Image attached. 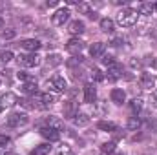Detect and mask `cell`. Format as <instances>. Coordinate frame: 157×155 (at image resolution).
Returning <instances> with one entry per match:
<instances>
[{"instance_id": "1", "label": "cell", "mask_w": 157, "mask_h": 155, "mask_svg": "<svg viewBox=\"0 0 157 155\" xmlns=\"http://www.w3.org/2000/svg\"><path fill=\"white\" fill-rule=\"evenodd\" d=\"M26 108H39V110H48L53 102H55V97L51 93H35L31 99H26V100H20Z\"/></svg>"}, {"instance_id": "2", "label": "cell", "mask_w": 157, "mask_h": 155, "mask_svg": "<svg viewBox=\"0 0 157 155\" xmlns=\"http://www.w3.org/2000/svg\"><path fill=\"white\" fill-rule=\"evenodd\" d=\"M137 17H139V13L135 9L126 7V9H122L117 15V22H119V26H122V28H132V26H135Z\"/></svg>"}, {"instance_id": "3", "label": "cell", "mask_w": 157, "mask_h": 155, "mask_svg": "<svg viewBox=\"0 0 157 155\" xmlns=\"http://www.w3.org/2000/svg\"><path fill=\"white\" fill-rule=\"evenodd\" d=\"M46 86L49 88V91H53V93H64L66 89H68V84H66V80L62 77H51L48 82H46Z\"/></svg>"}, {"instance_id": "4", "label": "cell", "mask_w": 157, "mask_h": 155, "mask_svg": "<svg viewBox=\"0 0 157 155\" xmlns=\"http://www.w3.org/2000/svg\"><path fill=\"white\" fill-rule=\"evenodd\" d=\"M17 62L18 66H24V68H33L39 64V57L35 53H26V55H18L17 57Z\"/></svg>"}, {"instance_id": "5", "label": "cell", "mask_w": 157, "mask_h": 155, "mask_svg": "<svg viewBox=\"0 0 157 155\" xmlns=\"http://www.w3.org/2000/svg\"><path fill=\"white\" fill-rule=\"evenodd\" d=\"M28 115L26 113H11V115L7 117V126H11V128H18V126H24V124H28Z\"/></svg>"}, {"instance_id": "6", "label": "cell", "mask_w": 157, "mask_h": 155, "mask_svg": "<svg viewBox=\"0 0 157 155\" xmlns=\"http://www.w3.org/2000/svg\"><path fill=\"white\" fill-rule=\"evenodd\" d=\"M84 49V42L80 39H70L66 44V51L71 55H80V51Z\"/></svg>"}, {"instance_id": "7", "label": "cell", "mask_w": 157, "mask_h": 155, "mask_svg": "<svg viewBox=\"0 0 157 155\" xmlns=\"http://www.w3.org/2000/svg\"><path fill=\"white\" fill-rule=\"evenodd\" d=\"M40 135H42L44 139H48L49 142H55V141L60 139V133H59L57 130H53V128H48V126H42V128H40Z\"/></svg>"}, {"instance_id": "8", "label": "cell", "mask_w": 157, "mask_h": 155, "mask_svg": "<svg viewBox=\"0 0 157 155\" xmlns=\"http://www.w3.org/2000/svg\"><path fill=\"white\" fill-rule=\"evenodd\" d=\"M68 18H70V11L68 9H59L55 15H53V24L55 26H64V22H68Z\"/></svg>"}, {"instance_id": "9", "label": "cell", "mask_w": 157, "mask_h": 155, "mask_svg": "<svg viewBox=\"0 0 157 155\" xmlns=\"http://www.w3.org/2000/svg\"><path fill=\"white\" fill-rule=\"evenodd\" d=\"M95 99H97V89H95V86L93 84H86L84 86V100L86 102H95Z\"/></svg>"}, {"instance_id": "10", "label": "cell", "mask_w": 157, "mask_h": 155, "mask_svg": "<svg viewBox=\"0 0 157 155\" xmlns=\"http://www.w3.org/2000/svg\"><path fill=\"white\" fill-rule=\"evenodd\" d=\"M75 115H77V102L75 100L64 102V117L66 119H75Z\"/></svg>"}, {"instance_id": "11", "label": "cell", "mask_w": 157, "mask_h": 155, "mask_svg": "<svg viewBox=\"0 0 157 155\" xmlns=\"http://www.w3.org/2000/svg\"><path fill=\"white\" fill-rule=\"evenodd\" d=\"M141 86L144 89H152L155 86V75L154 73H143L141 75Z\"/></svg>"}, {"instance_id": "12", "label": "cell", "mask_w": 157, "mask_h": 155, "mask_svg": "<svg viewBox=\"0 0 157 155\" xmlns=\"http://www.w3.org/2000/svg\"><path fill=\"white\" fill-rule=\"evenodd\" d=\"M119 77H122V66L119 62H115V64H112L108 68V78L110 80H117Z\"/></svg>"}, {"instance_id": "13", "label": "cell", "mask_w": 157, "mask_h": 155, "mask_svg": "<svg viewBox=\"0 0 157 155\" xmlns=\"http://www.w3.org/2000/svg\"><path fill=\"white\" fill-rule=\"evenodd\" d=\"M44 126L53 128V130H57V131H62V130H64V122H60L57 117H48V119L44 120Z\"/></svg>"}, {"instance_id": "14", "label": "cell", "mask_w": 157, "mask_h": 155, "mask_svg": "<svg viewBox=\"0 0 157 155\" xmlns=\"http://www.w3.org/2000/svg\"><path fill=\"white\" fill-rule=\"evenodd\" d=\"M20 46H22L24 49H28V51H33V53H35L42 44H40L37 39H26V40H22V42H20Z\"/></svg>"}, {"instance_id": "15", "label": "cell", "mask_w": 157, "mask_h": 155, "mask_svg": "<svg viewBox=\"0 0 157 155\" xmlns=\"http://www.w3.org/2000/svg\"><path fill=\"white\" fill-rule=\"evenodd\" d=\"M84 29H86V26H84L82 20H73V22L70 24V29H68V31H70L71 35H82Z\"/></svg>"}, {"instance_id": "16", "label": "cell", "mask_w": 157, "mask_h": 155, "mask_svg": "<svg viewBox=\"0 0 157 155\" xmlns=\"http://www.w3.org/2000/svg\"><path fill=\"white\" fill-rule=\"evenodd\" d=\"M104 49H106L104 42H95V44H91V47H90V55H91L93 59H97V57H101V55L104 53Z\"/></svg>"}, {"instance_id": "17", "label": "cell", "mask_w": 157, "mask_h": 155, "mask_svg": "<svg viewBox=\"0 0 157 155\" xmlns=\"http://www.w3.org/2000/svg\"><path fill=\"white\" fill-rule=\"evenodd\" d=\"M110 97H112V102H115L119 106L126 100V93H124L122 89H112V95H110Z\"/></svg>"}, {"instance_id": "18", "label": "cell", "mask_w": 157, "mask_h": 155, "mask_svg": "<svg viewBox=\"0 0 157 155\" xmlns=\"http://www.w3.org/2000/svg\"><path fill=\"white\" fill-rule=\"evenodd\" d=\"M97 128H99V130H102V131H110V133H113V131L117 130V126H115L113 122H110V120H99Z\"/></svg>"}, {"instance_id": "19", "label": "cell", "mask_w": 157, "mask_h": 155, "mask_svg": "<svg viewBox=\"0 0 157 155\" xmlns=\"http://www.w3.org/2000/svg\"><path fill=\"white\" fill-rule=\"evenodd\" d=\"M0 97H2V106H4V110L9 108V106H13V104L17 102V97H15L13 93H6V95H0Z\"/></svg>"}, {"instance_id": "20", "label": "cell", "mask_w": 157, "mask_h": 155, "mask_svg": "<svg viewBox=\"0 0 157 155\" xmlns=\"http://www.w3.org/2000/svg\"><path fill=\"white\" fill-rule=\"evenodd\" d=\"M143 102H144V100H143L141 97H135V99L130 102V110H132L133 113H139V112L143 110Z\"/></svg>"}, {"instance_id": "21", "label": "cell", "mask_w": 157, "mask_h": 155, "mask_svg": "<svg viewBox=\"0 0 157 155\" xmlns=\"http://www.w3.org/2000/svg\"><path fill=\"white\" fill-rule=\"evenodd\" d=\"M101 29H102L104 33H113V20L102 18V20H101Z\"/></svg>"}, {"instance_id": "22", "label": "cell", "mask_w": 157, "mask_h": 155, "mask_svg": "<svg viewBox=\"0 0 157 155\" xmlns=\"http://www.w3.org/2000/svg\"><path fill=\"white\" fill-rule=\"evenodd\" d=\"M51 152V146L49 144H39L33 152H31V155H48Z\"/></svg>"}, {"instance_id": "23", "label": "cell", "mask_w": 157, "mask_h": 155, "mask_svg": "<svg viewBox=\"0 0 157 155\" xmlns=\"http://www.w3.org/2000/svg\"><path fill=\"white\" fill-rule=\"evenodd\" d=\"M152 11H154V4H139L137 7L139 15H152Z\"/></svg>"}, {"instance_id": "24", "label": "cell", "mask_w": 157, "mask_h": 155, "mask_svg": "<svg viewBox=\"0 0 157 155\" xmlns=\"http://www.w3.org/2000/svg\"><path fill=\"white\" fill-rule=\"evenodd\" d=\"M60 62H62V57H60V55H49V57L46 59V66H49V68L59 66Z\"/></svg>"}, {"instance_id": "25", "label": "cell", "mask_w": 157, "mask_h": 155, "mask_svg": "<svg viewBox=\"0 0 157 155\" xmlns=\"http://www.w3.org/2000/svg\"><path fill=\"white\" fill-rule=\"evenodd\" d=\"M22 91L28 93V95H35L37 93V82H24Z\"/></svg>"}, {"instance_id": "26", "label": "cell", "mask_w": 157, "mask_h": 155, "mask_svg": "<svg viewBox=\"0 0 157 155\" xmlns=\"http://www.w3.org/2000/svg\"><path fill=\"white\" fill-rule=\"evenodd\" d=\"M73 120H75V124H77V126H86V124L90 122V117L86 115V113H77Z\"/></svg>"}, {"instance_id": "27", "label": "cell", "mask_w": 157, "mask_h": 155, "mask_svg": "<svg viewBox=\"0 0 157 155\" xmlns=\"http://www.w3.org/2000/svg\"><path fill=\"white\" fill-rule=\"evenodd\" d=\"M101 152L104 155H110L115 152V142H104L102 146H101Z\"/></svg>"}, {"instance_id": "28", "label": "cell", "mask_w": 157, "mask_h": 155, "mask_svg": "<svg viewBox=\"0 0 157 155\" xmlns=\"http://www.w3.org/2000/svg\"><path fill=\"white\" fill-rule=\"evenodd\" d=\"M11 59H13V53H11L9 49H2V51H0V62H2V64H7Z\"/></svg>"}, {"instance_id": "29", "label": "cell", "mask_w": 157, "mask_h": 155, "mask_svg": "<svg viewBox=\"0 0 157 155\" xmlns=\"http://www.w3.org/2000/svg\"><path fill=\"white\" fill-rule=\"evenodd\" d=\"M17 77H18V80H24V82H37L33 75H29V73H24V71L17 73Z\"/></svg>"}, {"instance_id": "30", "label": "cell", "mask_w": 157, "mask_h": 155, "mask_svg": "<svg viewBox=\"0 0 157 155\" xmlns=\"http://www.w3.org/2000/svg\"><path fill=\"white\" fill-rule=\"evenodd\" d=\"M128 128H130V130H139V128H141V120H139L137 117H132V119L128 120Z\"/></svg>"}, {"instance_id": "31", "label": "cell", "mask_w": 157, "mask_h": 155, "mask_svg": "<svg viewBox=\"0 0 157 155\" xmlns=\"http://www.w3.org/2000/svg\"><path fill=\"white\" fill-rule=\"evenodd\" d=\"M91 78H93L95 82H101V80H104V75H102L101 70H93V71H91Z\"/></svg>"}, {"instance_id": "32", "label": "cell", "mask_w": 157, "mask_h": 155, "mask_svg": "<svg viewBox=\"0 0 157 155\" xmlns=\"http://www.w3.org/2000/svg\"><path fill=\"white\" fill-rule=\"evenodd\" d=\"M77 64H82V57H80V55H75L71 60H68V66H70V68H73V66H77Z\"/></svg>"}, {"instance_id": "33", "label": "cell", "mask_w": 157, "mask_h": 155, "mask_svg": "<svg viewBox=\"0 0 157 155\" xmlns=\"http://www.w3.org/2000/svg\"><path fill=\"white\" fill-rule=\"evenodd\" d=\"M59 155H75V153L71 152V148H70V146H66V144H64V146H60V148H59Z\"/></svg>"}, {"instance_id": "34", "label": "cell", "mask_w": 157, "mask_h": 155, "mask_svg": "<svg viewBox=\"0 0 157 155\" xmlns=\"http://www.w3.org/2000/svg\"><path fill=\"white\" fill-rule=\"evenodd\" d=\"M77 7H78V11L84 13V15H90V13H91V11H90V6L84 4V2H82V4H77Z\"/></svg>"}, {"instance_id": "35", "label": "cell", "mask_w": 157, "mask_h": 155, "mask_svg": "<svg viewBox=\"0 0 157 155\" xmlns=\"http://www.w3.org/2000/svg\"><path fill=\"white\" fill-rule=\"evenodd\" d=\"M102 64H104V66H108V68H110V66H112V64H115V59H113V57H110V55H108V57H104V59H102Z\"/></svg>"}, {"instance_id": "36", "label": "cell", "mask_w": 157, "mask_h": 155, "mask_svg": "<svg viewBox=\"0 0 157 155\" xmlns=\"http://www.w3.org/2000/svg\"><path fill=\"white\" fill-rule=\"evenodd\" d=\"M9 144V137L7 135H0V148H6Z\"/></svg>"}, {"instance_id": "37", "label": "cell", "mask_w": 157, "mask_h": 155, "mask_svg": "<svg viewBox=\"0 0 157 155\" xmlns=\"http://www.w3.org/2000/svg\"><path fill=\"white\" fill-rule=\"evenodd\" d=\"M2 37H4V39H13V37H15V31H13V29H7V31L4 29V31H2Z\"/></svg>"}, {"instance_id": "38", "label": "cell", "mask_w": 157, "mask_h": 155, "mask_svg": "<svg viewBox=\"0 0 157 155\" xmlns=\"http://www.w3.org/2000/svg\"><path fill=\"white\" fill-rule=\"evenodd\" d=\"M122 42H126V39H122V37H119V39H113V40H112V44H113V46H121Z\"/></svg>"}, {"instance_id": "39", "label": "cell", "mask_w": 157, "mask_h": 155, "mask_svg": "<svg viewBox=\"0 0 157 155\" xmlns=\"http://www.w3.org/2000/svg\"><path fill=\"white\" fill-rule=\"evenodd\" d=\"M88 17H90V18H91V20H97V13H95V11H91V13H90V15H88Z\"/></svg>"}, {"instance_id": "40", "label": "cell", "mask_w": 157, "mask_h": 155, "mask_svg": "<svg viewBox=\"0 0 157 155\" xmlns=\"http://www.w3.org/2000/svg\"><path fill=\"white\" fill-rule=\"evenodd\" d=\"M139 66H141L139 60H132V68H139Z\"/></svg>"}, {"instance_id": "41", "label": "cell", "mask_w": 157, "mask_h": 155, "mask_svg": "<svg viewBox=\"0 0 157 155\" xmlns=\"http://www.w3.org/2000/svg\"><path fill=\"white\" fill-rule=\"evenodd\" d=\"M113 4H117V6H121V4H126V0H115Z\"/></svg>"}, {"instance_id": "42", "label": "cell", "mask_w": 157, "mask_h": 155, "mask_svg": "<svg viewBox=\"0 0 157 155\" xmlns=\"http://www.w3.org/2000/svg\"><path fill=\"white\" fill-rule=\"evenodd\" d=\"M154 106H155V108H157V91H155V93H154Z\"/></svg>"}, {"instance_id": "43", "label": "cell", "mask_w": 157, "mask_h": 155, "mask_svg": "<svg viewBox=\"0 0 157 155\" xmlns=\"http://www.w3.org/2000/svg\"><path fill=\"white\" fill-rule=\"evenodd\" d=\"M0 112H4V106H2V97H0Z\"/></svg>"}, {"instance_id": "44", "label": "cell", "mask_w": 157, "mask_h": 155, "mask_svg": "<svg viewBox=\"0 0 157 155\" xmlns=\"http://www.w3.org/2000/svg\"><path fill=\"white\" fill-rule=\"evenodd\" d=\"M154 9H157V2H155V4H154Z\"/></svg>"}, {"instance_id": "45", "label": "cell", "mask_w": 157, "mask_h": 155, "mask_svg": "<svg viewBox=\"0 0 157 155\" xmlns=\"http://www.w3.org/2000/svg\"><path fill=\"white\" fill-rule=\"evenodd\" d=\"M6 155H17V153H13V152H11V153H6Z\"/></svg>"}, {"instance_id": "46", "label": "cell", "mask_w": 157, "mask_h": 155, "mask_svg": "<svg viewBox=\"0 0 157 155\" xmlns=\"http://www.w3.org/2000/svg\"><path fill=\"white\" fill-rule=\"evenodd\" d=\"M2 24H4V22H2V18H0V28H2Z\"/></svg>"}]
</instances>
